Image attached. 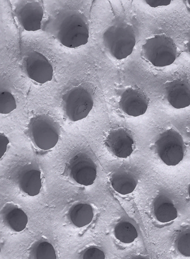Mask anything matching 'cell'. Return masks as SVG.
<instances>
[{"instance_id": "6da1fadb", "label": "cell", "mask_w": 190, "mask_h": 259, "mask_svg": "<svg viewBox=\"0 0 190 259\" xmlns=\"http://www.w3.org/2000/svg\"><path fill=\"white\" fill-rule=\"evenodd\" d=\"M43 30L69 48L86 45L89 37L86 17L74 9H62L50 15L43 25Z\"/></svg>"}, {"instance_id": "7a4b0ae2", "label": "cell", "mask_w": 190, "mask_h": 259, "mask_svg": "<svg viewBox=\"0 0 190 259\" xmlns=\"http://www.w3.org/2000/svg\"><path fill=\"white\" fill-rule=\"evenodd\" d=\"M103 43L110 56L116 60L127 58L133 52L136 43L133 27L125 22H117L104 31Z\"/></svg>"}, {"instance_id": "3957f363", "label": "cell", "mask_w": 190, "mask_h": 259, "mask_svg": "<svg viewBox=\"0 0 190 259\" xmlns=\"http://www.w3.org/2000/svg\"><path fill=\"white\" fill-rule=\"evenodd\" d=\"M27 132L36 147L47 151L53 148L58 142L60 126L50 115L40 114L30 119Z\"/></svg>"}, {"instance_id": "277c9868", "label": "cell", "mask_w": 190, "mask_h": 259, "mask_svg": "<svg viewBox=\"0 0 190 259\" xmlns=\"http://www.w3.org/2000/svg\"><path fill=\"white\" fill-rule=\"evenodd\" d=\"M141 49L144 59L157 67L171 65L177 56V48L173 39L164 34L148 38Z\"/></svg>"}, {"instance_id": "5b68a950", "label": "cell", "mask_w": 190, "mask_h": 259, "mask_svg": "<svg viewBox=\"0 0 190 259\" xmlns=\"http://www.w3.org/2000/svg\"><path fill=\"white\" fill-rule=\"evenodd\" d=\"M62 101L65 116L73 122L86 117L94 104L92 94L81 86L74 87L67 91L62 96Z\"/></svg>"}, {"instance_id": "8992f818", "label": "cell", "mask_w": 190, "mask_h": 259, "mask_svg": "<svg viewBox=\"0 0 190 259\" xmlns=\"http://www.w3.org/2000/svg\"><path fill=\"white\" fill-rule=\"evenodd\" d=\"M155 152L163 162L175 166L183 159L184 144L181 135L171 128L159 135L155 142Z\"/></svg>"}, {"instance_id": "52a82bcc", "label": "cell", "mask_w": 190, "mask_h": 259, "mask_svg": "<svg viewBox=\"0 0 190 259\" xmlns=\"http://www.w3.org/2000/svg\"><path fill=\"white\" fill-rule=\"evenodd\" d=\"M66 170L72 180L85 186L92 185L97 176L95 163L86 153L81 152L70 159Z\"/></svg>"}, {"instance_id": "ba28073f", "label": "cell", "mask_w": 190, "mask_h": 259, "mask_svg": "<svg viewBox=\"0 0 190 259\" xmlns=\"http://www.w3.org/2000/svg\"><path fill=\"white\" fill-rule=\"evenodd\" d=\"M14 13L19 24L25 30L35 31L41 29L44 15L41 1H19L16 6Z\"/></svg>"}, {"instance_id": "9c48e42d", "label": "cell", "mask_w": 190, "mask_h": 259, "mask_svg": "<svg viewBox=\"0 0 190 259\" xmlns=\"http://www.w3.org/2000/svg\"><path fill=\"white\" fill-rule=\"evenodd\" d=\"M148 105V96L137 86L128 87L120 93L119 108L129 116L137 117L143 115L147 111Z\"/></svg>"}, {"instance_id": "30bf717a", "label": "cell", "mask_w": 190, "mask_h": 259, "mask_svg": "<svg viewBox=\"0 0 190 259\" xmlns=\"http://www.w3.org/2000/svg\"><path fill=\"white\" fill-rule=\"evenodd\" d=\"M23 65L27 76L36 82L43 84L53 78L52 66L46 57L39 52H29L24 59Z\"/></svg>"}, {"instance_id": "8fae6325", "label": "cell", "mask_w": 190, "mask_h": 259, "mask_svg": "<svg viewBox=\"0 0 190 259\" xmlns=\"http://www.w3.org/2000/svg\"><path fill=\"white\" fill-rule=\"evenodd\" d=\"M105 144L112 154L119 158H125L133 152L134 141L129 130L119 127L108 133Z\"/></svg>"}, {"instance_id": "7c38bea8", "label": "cell", "mask_w": 190, "mask_h": 259, "mask_svg": "<svg viewBox=\"0 0 190 259\" xmlns=\"http://www.w3.org/2000/svg\"><path fill=\"white\" fill-rule=\"evenodd\" d=\"M16 181L22 192L30 196L37 195L42 187L40 168L36 164H25L18 170Z\"/></svg>"}, {"instance_id": "4fadbf2b", "label": "cell", "mask_w": 190, "mask_h": 259, "mask_svg": "<svg viewBox=\"0 0 190 259\" xmlns=\"http://www.w3.org/2000/svg\"><path fill=\"white\" fill-rule=\"evenodd\" d=\"M164 94L168 103L175 109L190 105V85L185 80L176 79L167 82Z\"/></svg>"}, {"instance_id": "5bb4252c", "label": "cell", "mask_w": 190, "mask_h": 259, "mask_svg": "<svg viewBox=\"0 0 190 259\" xmlns=\"http://www.w3.org/2000/svg\"><path fill=\"white\" fill-rule=\"evenodd\" d=\"M152 211L156 220L162 223L170 222L178 216L173 202L168 195L163 192L158 193L154 198Z\"/></svg>"}, {"instance_id": "9a60e30c", "label": "cell", "mask_w": 190, "mask_h": 259, "mask_svg": "<svg viewBox=\"0 0 190 259\" xmlns=\"http://www.w3.org/2000/svg\"><path fill=\"white\" fill-rule=\"evenodd\" d=\"M110 182L113 189L118 193L125 195L132 193L136 189L138 179L129 169L118 168L110 175Z\"/></svg>"}, {"instance_id": "2e32d148", "label": "cell", "mask_w": 190, "mask_h": 259, "mask_svg": "<svg viewBox=\"0 0 190 259\" xmlns=\"http://www.w3.org/2000/svg\"><path fill=\"white\" fill-rule=\"evenodd\" d=\"M1 215L5 225L17 232L24 230L28 224V219L26 213L12 203H8L3 207Z\"/></svg>"}, {"instance_id": "e0dca14e", "label": "cell", "mask_w": 190, "mask_h": 259, "mask_svg": "<svg viewBox=\"0 0 190 259\" xmlns=\"http://www.w3.org/2000/svg\"><path fill=\"white\" fill-rule=\"evenodd\" d=\"M94 215V209L92 205L84 202H80L74 204L68 212L70 221L78 228L84 227L90 224Z\"/></svg>"}, {"instance_id": "ac0fdd59", "label": "cell", "mask_w": 190, "mask_h": 259, "mask_svg": "<svg viewBox=\"0 0 190 259\" xmlns=\"http://www.w3.org/2000/svg\"><path fill=\"white\" fill-rule=\"evenodd\" d=\"M113 234L116 239L124 244L133 242L138 236V232L135 224L126 217L122 218L115 224Z\"/></svg>"}, {"instance_id": "d6986e66", "label": "cell", "mask_w": 190, "mask_h": 259, "mask_svg": "<svg viewBox=\"0 0 190 259\" xmlns=\"http://www.w3.org/2000/svg\"><path fill=\"white\" fill-rule=\"evenodd\" d=\"M31 259H57L53 246L47 240L41 239L34 243L30 248Z\"/></svg>"}, {"instance_id": "ffe728a7", "label": "cell", "mask_w": 190, "mask_h": 259, "mask_svg": "<svg viewBox=\"0 0 190 259\" xmlns=\"http://www.w3.org/2000/svg\"><path fill=\"white\" fill-rule=\"evenodd\" d=\"M176 250L182 256L190 257V228L180 231L175 240Z\"/></svg>"}, {"instance_id": "44dd1931", "label": "cell", "mask_w": 190, "mask_h": 259, "mask_svg": "<svg viewBox=\"0 0 190 259\" xmlns=\"http://www.w3.org/2000/svg\"><path fill=\"white\" fill-rule=\"evenodd\" d=\"M0 100V113L3 114L10 113L17 108L16 100L12 93L8 90H1Z\"/></svg>"}, {"instance_id": "7402d4cb", "label": "cell", "mask_w": 190, "mask_h": 259, "mask_svg": "<svg viewBox=\"0 0 190 259\" xmlns=\"http://www.w3.org/2000/svg\"><path fill=\"white\" fill-rule=\"evenodd\" d=\"M81 259H105V254L100 248L90 246L82 252Z\"/></svg>"}, {"instance_id": "603a6c76", "label": "cell", "mask_w": 190, "mask_h": 259, "mask_svg": "<svg viewBox=\"0 0 190 259\" xmlns=\"http://www.w3.org/2000/svg\"><path fill=\"white\" fill-rule=\"evenodd\" d=\"M0 158L1 159L7 150V147L9 143V140L8 137L2 133L0 134Z\"/></svg>"}, {"instance_id": "cb8c5ba5", "label": "cell", "mask_w": 190, "mask_h": 259, "mask_svg": "<svg viewBox=\"0 0 190 259\" xmlns=\"http://www.w3.org/2000/svg\"><path fill=\"white\" fill-rule=\"evenodd\" d=\"M145 3L152 8H157L161 6H166L171 3L170 0H145Z\"/></svg>"}, {"instance_id": "d4e9b609", "label": "cell", "mask_w": 190, "mask_h": 259, "mask_svg": "<svg viewBox=\"0 0 190 259\" xmlns=\"http://www.w3.org/2000/svg\"><path fill=\"white\" fill-rule=\"evenodd\" d=\"M186 49L188 53L190 55V38L188 40L186 43Z\"/></svg>"}, {"instance_id": "484cf974", "label": "cell", "mask_w": 190, "mask_h": 259, "mask_svg": "<svg viewBox=\"0 0 190 259\" xmlns=\"http://www.w3.org/2000/svg\"><path fill=\"white\" fill-rule=\"evenodd\" d=\"M133 259H148L146 257L142 255H139L135 257Z\"/></svg>"}, {"instance_id": "4316f807", "label": "cell", "mask_w": 190, "mask_h": 259, "mask_svg": "<svg viewBox=\"0 0 190 259\" xmlns=\"http://www.w3.org/2000/svg\"><path fill=\"white\" fill-rule=\"evenodd\" d=\"M188 196L190 198V184H189L188 186Z\"/></svg>"}, {"instance_id": "83f0119b", "label": "cell", "mask_w": 190, "mask_h": 259, "mask_svg": "<svg viewBox=\"0 0 190 259\" xmlns=\"http://www.w3.org/2000/svg\"><path fill=\"white\" fill-rule=\"evenodd\" d=\"M186 2L187 3L188 5L190 7V1L188 0V1H187Z\"/></svg>"}]
</instances>
